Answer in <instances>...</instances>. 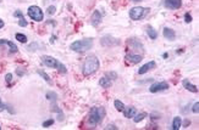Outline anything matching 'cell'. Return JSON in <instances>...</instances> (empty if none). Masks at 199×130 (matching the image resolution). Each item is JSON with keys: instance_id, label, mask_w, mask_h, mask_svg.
<instances>
[{"instance_id": "obj_1", "label": "cell", "mask_w": 199, "mask_h": 130, "mask_svg": "<svg viewBox=\"0 0 199 130\" xmlns=\"http://www.w3.org/2000/svg\"><path fill=\"white\" fill-rule=\"evenodd\" d=\"M106 116V111L103 106H94L92 107L88 114V127L95 128L98 124H100Z\"/></svg>"}, {"instance_id": "obj_2", "label": "cell", "mask_w": 199, "mask_h": 130, "mask_svg": "<svg viewBox=\"0 0 199 130\" xmlns=\"http://www.w3.org/2000/svg\"><path fill=\"white\" fill-rule=\"evenodd\" d=\"M99 66H100V62L95 56H89L86 58V61L83 62V66H82V73L83 75L88 77L94 74L97 70L99 69Z\"/></svg>"}, {"instance_id": "obj_3", "label": "cell", "mask_w": 199, "mask_h": 130, "mask_svg": "<svg viewBox=\"0 0 199 130\" xmlns=\"http://www.w3.org/2000/svg\"><path fill=\"white\" fill-rule=\"evenodd\" d=\"M93 48V39L92 38H86L82 40H76L70 45V49L76 52H84Z\"/></svg>"}, {"instance_id": "obj_4", "label": "cell", "mask_w": 199, "mask_h": 130, "mask_svg": "<svg viewBox=\"0 0 199 130\" xmlns=\"http://www.w3.org/2000/svg\"><path fill=\"white\" fill-rule=\"evenodd\" d=\"M42 62L45 64L46 67H50V68H56L59 72L61 73H66L67 72V68L65 64H62L60 61H57L56 58L51 57V56H48V55H44L42 56Z\"/></svg>"}, {"instance_id": "obj_5", "label": "cell", "mask_w": 199, "mask_h": 130, "mask_svg": "<svg viewBox=\"0 0 199 130\" xmlns=\"http://www.w3.org/2000/svg\"><path fill=\"white\" fill-rule=\"evenodd\" d=\"M28 16L36 22H42L44 20L43 11L39 6H37V5H33V6L28 8Z\"/></svg>"}, {"instance_id": "obj_6", "label": "cell", "mask_w": 199, "mask_h": 130, "mask_svg": "<svg viewBox=\"0 0 199 130\" xmlns=\"http://www.w3.org/2000/svg\"><path fill=\"white\" fill-rule=\"evenodd\" d=\"M149 12V9H144L142 6H136V8H132L130 10V18L133 21H138L140 18H143Z\"/></svg>"}, {"instance_id": "obj_7", "label": "cell", "mask_w": 199, "mask_h": 130, "mask_svg": "<svg viewBox=\"0 0 199 130\" xmlns=\"http://www.w3.org/2000/svg\"><path fill=\"white\" fill-rule=\"evenodd\" d=\"M100 43L103 46H105V48H111V46H116V45H119L120 44V39L117 38H114V37H111V35H105V37L102 38L100 40Z\"/></svg>"}, {"instance_id": "obj_8", "label": "cell", "mask_w": 199, "mask_h": 130, "mask_svg": "<svg viewBox=\"0 0 199 130\" xmlns=\"http://www.w3.org/2000/svg\"><path fill=\"white\" fill-rule=\"evenodd\" d=\"M169 89V83L167 81H159V83H154L153 85H150L149 91L150 92H158V91H164Z\"/></svg>"}, {"instance_id": "obj_9", "label": "cell", "mask_w": 199, "mask_h": 130, "mask_svg": "<svg viewBox=\"0 0 199 130\" xmlns=\"http://www.w3.org/2000/svg\"><path fill=\"white\" fill-rule=\"evenodd\" d=\"M164 5L170 10H177L182 6V0H165Z\"/></svg>"}, {"instance_id": "obj_10", "label": "cell", "mask_w": 199, "mask_h": 130, "mask_svg": "<svg viewBox=\"0 0 199 130\" xmlns=\"http://www.w3.org/2000/svg\"><path fill=\"white\" fill-rule=\"evenodd\" d=\"M100 23H102V14L99 12V10H95L91 17V25L94 27H98Z\"/></svg>"}, {"instance_id": "obj_11", "label": "cell", "mask_w": 199, "mask_h": 130, "mask_svg": "<svg viewBox=\"0 0 199 130\" xmlns=\"http://www.w3.org/2000/svg\"><path fill=\"white\" fill-rule=\"evenodd\" d=\"M156 67V63L154 62V61H150V62H148V63H145L144 66H142L139 69H138V74H145L148 72V70H151V69H154Z\"/></svg>"}, {"instance_id": "obj_12", "label": "cell", "mask_w": 199, "mask_h": 130, "mask_svg": "<svg viewBox=\"0 0 199 130\" xmlns=\"http://www.w3.org/2000/svg\"><path fill=\"white\" fill-rule=\"evenodd\" d=\"M0 45H8L9 48H10V52H11V54H15V52L19 51V48L16 46V44L12 43V41L8 40V39H1V40H0Z\"/></svg>"}, {"instance_id": "obj_13", "label": "cell", "mask_w": 199, "mask_h": 130, "mask_svg": "<svg viewBox=\"0 0 199 130\" xmlns=\"http://www.w3.org/2000/svg\"><path fill=\"white\" fill-rule=\"evenodd\" d=\"M162 34H164V38L169 39V40H175V38H176V33H175V31L171 29V28H167V27L164 28Z\"/></svg>"}, {"instance_id": "obj_14", "label": "cell", "mask_w": 199, "mask_h": 130, "mask_svg": "<svg viewBox=\"0 0 199 130\" xmlns=\"http://www.w3.org/2000/svg\"><path fill=\"white\" fill-rule=\"evenodd\" d=\"M182 85H183L184 89H187V90L191 91V92H198V88L196 85H193L188 79H183L182 80Z\"/></svg>"}, {"instance_id": "obj_15", "label": "cell", "mask_w": 199, "mask_h": 130, "mask_svg": "<svg viewBox=\"0 0 199 130\" xmlns=\"http://www.w3.org/2000/svg\"><path fill=\"white\" fill-rule=\"evenodd\" d=\"M126 60L131 63H138L142 61V55H137V54H127L126 55Z\"/></svg>"}, {"instance_id": "obj_16", "label": "cell", "mask_w": 199, "mask_h": 130, "mask_svg": "<svg viewBox=\"0 0 199 130\" xmlns=\"http://www.w3.org/2000/svg\"><path fill=\"white\" fill-rule=\"evenodd\" d=\"M127 44L130 45V46H132V48H134V49L139 48L140 50H143V44L140 43V41H139L138 39H136V38H131V39H128V40H127Z\"/></svg>"}, {"instance_id": "obj_17", "label": "cell", "mask_w": 199, "mask_h": 130, "mask_svg": "<svg viewBox=\"0 0 199 130\" xmlns=\"http://www.w3.org/2000/svg\"><path fill=\"white\" fill-rule=\"evenodd\" d=\"M111 84H113V80L109 79L106 75L99 79V85H100L102 88H105V89H108V88H110V86H111Z\"/></svg>"}, {"instance_id": "obj_18", "label": "cell", "mask_w": 199, "mask_h": 130, "mask_svg": "<svg viewBox=\"0 0 199 130\" xmlns=\"http://www.w3.org/2000/svg\"><path fill=\"white\" fill-rule=\"evenodd\" d=\"M122 112H124V116L126 118H133L137 113V109L134 107H125V109Z\"/></svg>"}, {"instance_id": "obj_19", "label": "cell", "mask_w": 199, "mask_h": 130, "mask_svg": "<svg viewBox=\"0 0 199 130\" xmlns=\"http://www.w3.org/2000/svg\"><path fill=\"white\" fill-rule=\"evenodd\" d=\"M181 127H182V119H181V117H175L172 120V130H178Z\"/></svg>"}, {"instance_id": "obj_20", "label": "cell", "mask_w": 199, "mask_h": 130, "mask_svg": "<svg viewBox=\"0 0 199 130\" xmlns=\"http://www.w3.org/2000/svg\"><path fill=\"white\" fill-rule=\"evenodd\" d=\"M147 33H148V37L150 39H156L158 38V32H156V29H154L151 26H148L147 27Z\"/></svg>"}, {"instance_id": "obj_21", "label": "cell", "mask_w": 199, "mask_h": 130, "mask_svg": "<svg viewBox=\"0 0 199 130\" xmlns=\"http://www.w3.org/2000/svg\"><path fill=\"white\" fill-rule=\"evenodd\" d=\"M46 100H49V101H51L53 103H55L56 100H57V94L54 91H48L46 92Z\"/></svg>"}, {"instance_id": "obj_22", "label": "cell", "mask_w": 199, "mask_h": 130, "mask_svg": "<svg viewBox=\"0 0 199 130\" xmlns=\"http://www.w3.org/2000/svg\"><path fill=\"white\" fill-rule=\"evenodd\" d=\"M114 106H115V108L117 109L119 112H122V111L125 109V107H126V106L124 105V102L120 101V100H115V101H114Z\"/></svg>"}, {"instance_id": "obj_23", "label": "cell", "mask_w": 199, "mask_h": 130, "mask_svg": "<svg viewBox=\"0 0 199 130\" xmlns=\"http://www.w3.org/2000/svg\"><path fill=\"white\" fill-rule=\"evenodd\" d=\"M37 73L40 75V77H42V78L46 81V83H50V84H51V79H50V77L48 75V74H46L45 72H44V70H40V69H38L37 70Z\"/></svg>"}, {"instance_id": "obj_24", "label": "cell", "mask_w": 199, "mask_h": 130, "mask_svg": "<svg viewBox=\"0 0 199 130\" xmlns=\"http://www.w3.org/2000/svg\"><path fill=\"white\" fill-rule=\"evenodd\" d=\"M145 117H147V114H145V113H139V114L136 113V116L133 117V122L134 123H139V122H142Z\"/></svg>"}, {"instance_id": "obj_25", "label": "cell", "mask_w": 199, "mask_h": 130, "mask_svg": "<svg viewBox=\"0 0 199 130\" xmlns=\"http://www.w3.org/2000/svg\"><path fill=\"white\" fill-rule=\"evenodd\" d=\"M16 39H17V41H20V43H27V37L25 34H21V33H17L16 34Z\"/></svg>"}, {"instance_id": "obj_26", "label": "cell", "mask_w": 199, "mask_h": 130, "mask_svg": "<svg viewBox=\"0 0 199 130\" xmlns=\"http://www.w3.org/2000/svg\"><path fill=\"white\" fill-rule=\"evenodd\" d=\"M53 124H54V119H46L45 122H43V124H42V127L43 128H49V127H51Z\"/></svg>"}, {"instance_id": "obj_27", "label": "cell", "mask_w": 199, "mask_h": 130, "mask_svg": "<svg viewBox=\"0 0 199 130\" xmlns=\"http://www.w3.org/2000/svg\"><path fill=\"white\" fill-rule=\"evenodd\" d=\"M108 77L109 79H111V80H115L116 78H117V73L116 72H106V74H105Z\"/></svg>"}, {"instance_id": "obj_28", "label": "cell", "mask_w": 199, "mask_h": 130, "mask_svg": "<svg viewBox=\"0 0 199 130\" xmlns=\"http://www.w3.org/2000/svg\"><path fill=\"white\" fill-rule=\"evenodd\" d=\"M12 78H14V77H12V74H11V73H8L6 75H5V80H6L8 84H11V81H12Z\"/></svg>"}, {"instance_id": "obj_29", "label": "cell", "mask_w": 199, "mask_h": 130, "mask_svg": "<svg viewBox=\"0 0 199 130\" xmlns=\"http://www.w3.org/2000/svg\"><path fill=\"white\" fill-rule=\"evenodd\" d=\"M198 107H199V102L197 101L194 105H193V107H192V112H193V113H197L198 114V112H199V108Z\"/></svg>"}, {"instance_id": "obj_30", "label": "cell", "mask_w": 199, "mask_h": 130, "mask_svg": "<svg viewBox=\"0 0 199 130\" xmlns=\"http://www.w3.org/2000/svg\"><path fill=\"white\" fill-rule=\"evenodd\" d=\"M14 16H15V17H17V18H19V20H21V18H25V17H23V14L21 12L20 10H16V11H15V14H14Z\"/></svg>"}, {"instance_id": "obj_31", "label": "cell", "mask_w": 199, "mask_h": 130, "mask_svg": "<svg viewBox=\"0 0 199 130\" xmlns=\"http://www.w3.org/2000/svg\"><path fill=\"white\" fill-rule=\"evenodd\" d=\"M56 12V8L55 6H49L48 8V14L49 15H54Z\"/></svg>"}, {"instance_id": "obj_32", "label": "cell", "mask_w": 199, "mask_h": 130, "mask_svg": "<svg viewBox=\"0 0 199 130\" xmlns=\"http://www.w3.org/2000/svg\"><path fill=\"white\" fill-rule=\"evenodd\" d=\"M27 21L25 20V18H21L20 21H19V26H21V27H27Z\"/></svg>"}, {"instance_id": "obj_33", "label": "cell", "mask_w": 199, "mask_h": 130, "mask_svg": "<svg viewBox=\"0 0 199 130\" xmlns=\"http://www.w3.org/2000/svg\"><path fill=\"white\" fill-rule=\"evenodd\" d=\"M192 20H193V18H192L191 14H186V15H184V21H186L187 23H191V22H192Z\"/></svg>"}, {"instance_id": "obj_34", "label": "cell", "mask_w": 199, "mask_h": 130, "mask_svg": "<svg viewBox=\"0 0 199 130\" xmlns=\"http://www.w3.org/2000/svg\"><path fill=\"white\" fill-rule=\"evenodd\" d=\"M38 48V44L37 43H32L30 46H28V50H37Z\"/></svg>"}, {"instance_id": "obj_35", "label": "cell", "mask_w": 199, "mask_h": 130, "mask_svg": "<svg viewBox=\"0 0 199 130\" xmlns=\"http://www.w3.org/2000/svg\"><path fill=\"white\" fill-rule=\"evenodd\" d=\"M16 73H17V75H20V77H22V75H25L26 74V72L23 69H20V68H17L16 69Z\"/></svg>"}, {"instance_id": "obj_36", "label": "cell", "mask_w": 199, "mask_h": 130, "mask_svg": "<svg viewBox=\"0 0 199 130\" xmlns=\"http://www.w3.org/2000/svg\"><path fill=\"white\" fill-rule=\"evenodd\" d=\"M4 109H5V105L3 103L1 99H0V112H1V111H4Z\"/></svg>"}, {"instance_id": "obj_37", "label": "cell", "mask_w": 199, "mask_h": 130, "mask_svg": "<svg viewBox=\"0 0 199 130\" xmlns=\"http://www.w3.org/2000/svg\"><path fill=\"white\" fill-rule=\"evenodd\" d=\"M189 123H191V122H189L188 119H186V120H184V127L187 128V125H189Z\"/></svg>"}, {"instance_id": "obj_38", "label": "cell", "mask_w": 199, "mask_h": 130, "mask_svg": "<svg viewBox=\"0 0 199 130\" xmlns=\"http://www.w3.org/2000/svg\"><path fill=\"white\" fill-rule=\"evenodd\" d=\"M3 27H4V21L0 18V28H3Z\"/></svg>"}, {"instance_id": "obj_39", "label": "cell", "mask_w": 199, "mask_h": 130, "mask_svg": "<svg viewBox=\"0 0 199 130\" xmlns=\"http://www.w3.org/2000/svg\"><path fill=\"white\" fill-rule=\"evenodd\" d=\"M106 129H117V128H115L114 125H108V127H106Z\"/></svg>"}, {"instance_id": "obj_40", "label": "cell", "mask_w": 199, "mask_h": 130, "mask_svg": "<svg viewBox=\"0 0 199 130\" xmlns=\"http://www.w3.org/2000/svg\"><path fill=\"white\" fill-rule=\"evenodd\" d=\"M162 56H164V57H165V58H167V57H169V54H166V52H165V54H164Z\"/></svg>"}, {"instance_id": "obj_41", "label": "cell", "mask_w": 199, "mask_h": 130, "mask_svg": "<svg viewBox=\"0 0 199 130\" xmlns=\"http://www.w3.org/2000/svg\"><path fill=\"white\" fill-rule=\"evenodd\" d=\"M132 1H142V0H132Z\"/></svg>"}, {"instance_id": "obj_42", "label": "cell", "mask_w": 199, "mask_h": 130, "mask_svg": "<svg viewBox=\"0 0 199 130\" xmlns=\"http://www.w3.org/2000/svg\"><path fill=\"white\" fill-rule=\"evenodd\" d=\"M1 1H3V0H0V3H1Z\"/></svg>"}]
</instances>
